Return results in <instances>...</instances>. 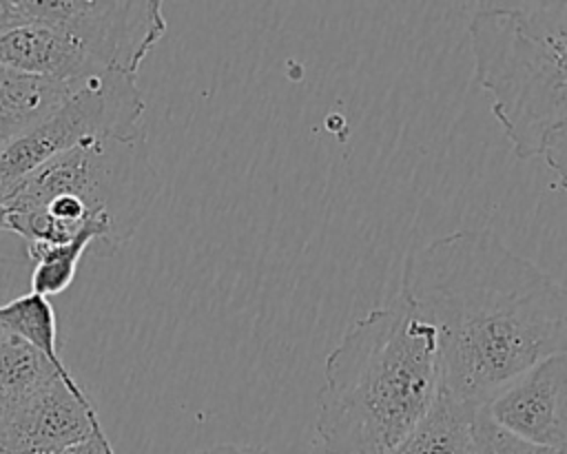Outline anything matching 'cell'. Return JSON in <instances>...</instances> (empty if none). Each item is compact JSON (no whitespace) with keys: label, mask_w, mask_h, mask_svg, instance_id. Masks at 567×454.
I'll list each match as a JSON object with an SVG mask.
<instances>
[{"label":"cell","mask_w":567,"mask_h":454,"mask_svg":"<svg viewBox=\"0 0 567 454\" xmlns=\"http://www.w3.org/2000/svg\"><path fill=\"white\" fill-rule=\"evenodd\" d=\"M399 292L436 332L441 390L474 410L567 350V288L492 230L412 250Z\"/></svg>","instance_id":"cell-1"},{"label":"cell","mask_w":567,"mask_h":454,"mask_svg":"<svg viewBox=\"0 0 567 454\" xmlns=\"http://www.w3.org/2000/svg\"><path fill=\"white\" fill-rule=\"evenodd\" d=\"M439 392L436 332L399 292L357 319L326 357L315 427L326 454H385Z\"/></svg>","instance_id":"cell-2"},{"label":"cell","mask_w":567,"mask_h":454,"mask_svg":"<svg viewBox=\"0 0 567 454\" xmlns=\"http://www.w3.org/2000/svg\"><path fill=\"white\" fill-rule=\"evenodd\" d=\"M159 188L144 128L84 142L31 173L9 197L7 230L27 248L73 239L102 224V257L115 255L144 221Z\"/></svg>","instance_id":"cell-3"},{"label":"cell","mask_w":567,"mask_h":454,"mask_svg":"<svg viewBox=\"0 0 567 454\" xmlns=\"http://www.w3.org/2000/svg\"><path fill=\"white\" fill-rule=\"evenodd\" d=\"M474 78L520 159L567 124V0L478 2L467 24Z\"/></svg>","instance_id":"cell-4"},{"label":"cell","mask_w":567,"mask_h":454,"mask_svg":"<svg viewBox=\"0 0 567 454\" xmlns=\"http://www.w3.org/2000/svg\"><path fill=\"white\" fill-rule=\"evenodd\" d=\"M144 97L137 75L104 71L80 84L42 122L7 144L0 155V199L53 157L100 137L126 135L140 126Z\"/></svg>","instance_id":"cell-5"},{"label":"cell","mask_w":567,"mask_h":454,"mask_svg":"<svg viewBox=\"0 0 567 454\" xmlns=\"http://www.w3.org/2000/svg\"><path fill=\"white\" fill-rule=\"evenodd\" d=\"M27 20L64 29L106 71L137 75L166 33L157 0H22Z\"/></svg>","instance_id":"cell-6"},{"label":"cell","mask_w":567,"mask_h":454,"mask_svg":"<svg viewBox=\"0 0 567 454\" xmlns=\"http://www.w3.org/2000/svg\"><path fill=\"white\" fill-rule=\"evenodd\" d=\"M483 410L505 432L567 454V350L534 365Z\"/></svg>","instance_id":"cell-7"},{"label":"cell","mask_w":567,"mask_h":454,"mask_svg":"<svg viewBox=\"0 0 567 454\" xmlns=\"http://www.w3.org/2000/svg\"><path fill=\"white\" fill-rule=\"evenodd\" d=\"M104 432L91 396L55 379L0 423V454H49Z\"/></svg>","instance_id":"cell-8"},{"label":"cell","mask_w":567,"mask_h":454,"mask_svg":"<svg viewBox=\"0 0 567 454\" xmlns=\"http://www.w3.org/2000/svg\"><path fill=\"white\" fill-rule=\"evenodd\" d=\"M0 62L62 84H80L106 71L64 29L40 20L20 24L0 38Z\"/></svg>","instance_id":"cell-9"},{"label":"cell","mask_w":567,"mask_h":454,"mask_svg":"<svg viewBox=\"0 0 567 454\" xmlns=\"http://www.w3.org/2000/svg\"><path fill=\"white\" fill-rule=\"evenodd\" d=\"M476 412L441 390L427 414L385 454H474Z\"/></svg>","instance_id":"cell-10"},{"label":"cell","mask_w":567,"mask_h":454,"mask_svg":"<svg viewBox=\"0 0 567 454\" xmlns=\"http://www.w3.org/2000/svg\"><path fill=\"white\" fill-rule=\"evenodd\" d=\"M73 86L22 73L0 62V133L9 140L27 133L60 106Z\"/></svg>","instance_id":"cell-11"},{"label":"cell","mask_w":567,"mask_h":454,"mask_svg":"<svg viewBox=\"0 0 567 454\" xmlns=\"http://www.w3.org/2000/svg\"><path fill=\"white\" fill-rule=\"evenodd\" d=\"M55 379V368L33 345L0 326V423Z\"/></svg>","instance_id":"cell-12"},{"label":"cell","mask_w":567,"mask_h":454,"mask_svg":"<svg viewBox=\"0 0 567 454\" xmlns=\"http://www.w3.org/2000/svg\"><path fill=\"white\" fill-rule=\"evenodd\" d=\"M0 326L11 334L20 337L29 345H33L58 372V376L71 388L82 392L80 383L73 379L66 363L60 359L58 348V326L55 312L47 297L29 290L7 303H0Z\"/></svg>","instance_id":"cell-13"},{"label":"cell","mask_w":567,"mask_h":454,"mask_svg":"<svg viewBox=\"0 0 567 454\" xmlns=\"http://www.w3.org/2000/svg\"><path fill=\"white\" fill-rule=\"evenodd\" d=\"M106 244V230L102 224H86L73 239L55 246H35L27 248L29 257L33 259V272H31V290L42 297H53L64 292L78 270V261L82 255L93 248L97 257H102Z\"/></svg>","instance_id":"cell-14"},{"label":"cell","mask_w":567,"mask_h":454,"mask_svg":"<svg viewBox=\"0 0 567 454\" xmlns=\"http://www.w3.org/2000/svg\"><path fill=\"white\" fill-rule=\"evenodd\" d=\"M474 454H560V452L523 441L505 432L487 416L485 410H478L474 416Z\"/></svg>","instance_id":"cell-15"},{"label":"cell","mask_w":567,"mask_h":454,"mask_svg":"<svg viewBox=\"0 0 567 454\" xmlns=\"http://www.w3.org/2000/svg\"><path fill=\"white\" fill-rule=\"evenodd\" d=\"M540 157L556 175V186L567 190V124L556 128L543 144Z\"/></svg>","instance_id":"cell-16"},{"label":"cell","mask_w":567,"mask_h":454,"mask_svg":"<svg viewBox=\"0 0 567 454\" xmlns=\"http://www.w3.org/2000/svg\"><path fill=\"white\" fill-rule=\"evenodd\" d=\"M49 454H115V452H113V447L109 443L106 432H95V434H91L84 441H78L73 445L60 447V450L49 452Z\"/></svg>","instance_id":"cell-17"},{"label":"cell","mask_w":567,"mask_h":454,"mask_svg":"<svg viewBox=\"0 0 567 454\" xmlns=\"http://www.w3.org/2000/svg\"><path fill=\"white\" fill-rule=\"evenodd\" d=\"M27 13L22 7V0H0V38L9 33L11 29L27 24Z\"/></svg>","instance_id":"cell-18"},{"label":"cell","mask_w":567,"mask_h":454,"mask_svg":"<svg viewBox=\"0 0 567 454\" xmlns=\"http://www.w3.org/2000/svg\"><path fill=\"white\" fill-rule=\"evenodd\" d=\"M195 454H270L261 445H239V443H219L206 450H199Z\"/></svg>","instance_id":"cell-19"},{"label":"cell","mask_w":567,"mask_h":454,"mask_svg":"<svg viewBox=\"0 0 567 454\" xmlns=\"http://www.w3.org/2000/svg\"><path fill=\"white\" fill-rule=\"evenodd\" d=\"M7 226V208H4V202L0 199V228Z\"/></svg>","instance_id":"cell-20"},{"label":"cell","mask_w":567,"mask_h":454,"mask_svg":"<svg viewBox=\"0 0 567 454\" xmlns=\"http://www.w3.org/2000/svg\"><path fill=\"white\" fill-rule=\"evenodd\" d=\"M9 142H11V140H9L7 135H2V133H0V155H2V151L7 148V144H9Z\"/></svg>","instance_id":"cell-21"}]
</instances>
